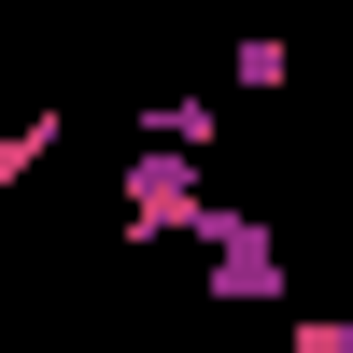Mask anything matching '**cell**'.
Wrapping results in <instances>:
<instances>
[{"instance_id":"6da1fadb","label":"cell","mask_w":353,"mask_h":353,"mask_svg":"<svg viewBox=\"0 0 353 353\" xmlns=\"http://www.w3.org/2000/svg\"><path fill=\"white\" fill-rule=\"evenodd\" d=\"M113 226H128V241H212V184H198V156H156V141H141L128 184H113Z\"/></svg>"},{"instance_id":"7a4b0ae2","label":"cell","mask_w":353,"mask_h":353,"mask_svg":"<svg viewBox=\"0 0 353 353\" xmlns=\"http://www.w3.org/2000/svg\"><path fill=\"white\" fill-rule=\"evenodd\" d=\"M198 254H212L198 283H212L226 311H283V283H297V269H283V241H269L254 212H212V241H198Z\"/></svg>"},{"instance_id":"3957f363","label":"cell","mask_w":353,"mask_h":353,"mask_svg":"<svg viewBox=\"0 0 353 353\" xmlns=\"http://www.w3.org/2000/svg\"><path fill=\"white\" fill-rule=\"evenodd\" d=\"M226 85H241V99H283V85H297V43H269V28L226 43Z\"/></svg>"},{"instance_id":"277c9868","label":"cell","mask_w":353,"mask_h":353,"mask_svg":"<svg viewBox=\"0 0 353 353\" xmlns=\"http://www.w3.org/2000/svg\"><path fill=\"white\" fill-rule=\"evenodd\" d=\"M141 141H170V156H212V141H226V113H212V99H156V113H141Z\"/></svg>"},{"instance_id":"5b68a950","label":"cell","mask_w":353,"mask_h":353,"mask_svg":"<svg viewBox=\"0 0 353 353\" xmlns=\"http://www.w3.org/2000/svg\"><path fill=\"white\" fill-rule=\"evenodd\" d=\"M57 141H71L57 113H28V128H0V184H43V170H57Z\"/></svg>"},{"instance_id":"8992f818","label":"cell","mask_w":353,"mask_h":353,"mask_svg":"<svg viewBox=\"0 0 353 353\" xmlns=\"http://www.w3.org/2000/svg\"><path fill=\"white\" fill-rule=\"evenodd\" d=\"M283 353H353V311H297V339Z\"/></svg>"}]
</instances>
